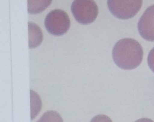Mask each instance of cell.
Here are the masks:
<instances>
[{"instance_id":"cell-11","label":"cell","mask_w":154,"mask_h":122,"mask_svg":"<svg viewBox=\"0 0 154 122\" xmlns=\"http://www.w3.org/2000/svg\"><path fill=\"white\" fill-rule=\"evenodd\" d=\"M149 67L152 71L154 72V48L149 52L147 59Z\"/></svg>"},{"instance_id":"cell-1","label":"cell","mask_w":154,"mask_h":122,"mask_svg":"<svg viewBox=\"0 0 154 122\" xmlns=\"http://www.w3.org/2000/svg\"><path fill=\"white\" fill-rule=\"evenodd\" d=\"M115 64L121 68L132 70L140 65L143 59V49L136 40L125 38L114 45L112 52Z\"/></svg>"},{"instance_id":"cell-6","label":"cell","mask_w":154,"mask_h":122,"mask_svg":"<svg viewBox=\"0 0 154 122\" xmlns=\"http://www.w3.org/2000/svg\"><path fill=\"white\" fill-rule=\"evenodd\" d=\"M29 45L33 48L40 45L43 41V34L40 28L35 23L29 22Z\"/></svg>"},{"instance_id":"cell-9","label":"cell","mask_w":154,"mask_h":122,"mask_svg":"<svg viewBox=\"0 0 154 122\" xmlns=\"http://www.w3.org/2000/svg\"><path fill=\"white\" fill-rule=\"evenodd\" d=\"M37 122H63V118L56 111H47Z\"/></svg>"},{"instance_id":"cell-7","label":"cell","mask_w":154,"mask_h":122,"mask_svg":"<svg viewBox=\"0 0 154 122\" xmlns=\"http://www.w3.org/2000/svg\"><path fill=\"white\" fill-rule=\"evenodd\" d=\"M52 0H28V10L31 14H35L45 11Z\"/></svg>"},{"instance_id":"cell-12","label":"cell","mask_w":154,"mask_h":122,"mask_svg":"<svg viewBox=\"0 0 154 122\" xmlns=\"http://www.w3.org/2000/svg\"><path fill=\"white\" fill-rule=\"evenodd\" d=\"M135 122H154L151 119L148 118H142L138 119Z\"/></svg>"},{"instance_id":"cell-8","label":"cell","mask_w":154,"mask_h":122,"mask_svg":"<svg viewBox=\"0 0 154 122\" xmlns=\"http://www.w3.org/2000/svg\"><path fill=\"white\" fill-rule=\"evenodd\" d=\"M30 102H31V117L34 119L42 108V101L37 93L33 90H30Z\"/></svg>"},{"instance_id":"cell-5","label":"cell","mask_w":154,"mask_h":122,"mask_svg":"<svg viewBox=\"0 0 154 122\" xmlns=\"http://www.w3.org/2000/svg\"><path fill=\"white\" fill-rule=\"evenodd\" d=\"M140 36L148 41H154V5L144 12L138 23Z\"/></svg>"},{"instance_id":"cell-2","label":"cell","mask_w":154,"mask_h":122,"mask_svg":"<svg viewBox=\"0 0 154 122\" xmlns=\"http://www.w3.org/2000/svg\"><path fill=\"white\" fill-rule=\"evenodd\" d=\"M107 5L115 17L127 20L138 12L142 6V0H107Z\"/></svg>"},{"instance_id":"cell-10","label":"cell","mask_w":154,"mask_h":122,"mask_svg":"<svg viewBox=\"0 0 154 122\" xmlns=\"http://www.w3.org/2000/svg\"><path fill=\"white\" fill-rule=\"evenodd\" d=\"M91 122H112V121L107 116L100 114L94 117L91 120Z\"/></svg>"},{"instance_id":"cell-4","label":"cell","mask_w":154,"mask_h":122,"mask_svg":"<svg viewBox=\"0 0 154 122\" xmlns=\"http://www.w3.org/2000/svg\"><path fill=\"white\" fill-rule=\"evenodd\" d=\"M70 20L63 10L56 9L49 13L45 19V26L48 32L61 36L67 32L70 26Z\"/></svg>"},{"instance_id":"cell-3","label":"cell","mask_w":154,"mask_h":122,"mask_svg":"<svg viewBox=\"0 0 154 122\" xmlns=\"http://www.w3.org/2000/svg\"><path fill=\"white\" fill-rule=\"evenodd\" d=\"M71 10L75 20L82 24L91 23L98 16V6L94 0H75Z\"/></svg>"}]
</instances>
